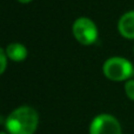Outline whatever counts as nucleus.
Here are the masks:
<instances>
[{"label": "nucleus", "mask_w": 134, "mask_h": 134, "mask_svg": "<svg viewBox=\"0 0 134 134\" xmlns=\"http://www.w3.org/2000/svg\"><path fill=\"white\" fill-rule=\"evenodd\" d=\"M105 76L112 81L130 80L134 75V67L130 60L121 57H112L105 61L102 66Z\"/></svg>", "instance_id": "obj_2"}, {"label": "nucleus", "mask_w": 134, "mask_h": 134, "mask_svg": "<svg viewBox=\"0 0 134 134\" xmlns=\"http://www.w3.org/2000/svg\"><path fill=\"white\" fill-rule=\"evenodd\" d=\"M133 51H134V47H133Z\"/></svg>", "instance_id": "obj_11"}, {"label": "nucleus", "mask_w": 134, "mask_h": 134, "mask_svg": "<svg viewBox=\"0 0 134 134\" xmlns=\"http://www.w3.org/2000/svg\"><path fill=\"white\" fill-rule=\"evenodd\" d=\"M7 67V55H6V51L0 47V75L5 72Z\"/></svg>", "instance_id": "obj_8"}, {"label": "nucleus", "mask_w": 134, "mask_h": 134, "mask_svg": "<svg viewBox=\"0 0 134 134\" xmlns=\"http://www.w3.org/2000/svg\"><path fill=\"white\" fill-rule=\"evenodd\" d=\"M39 125V114L31 106H20L12 111L5 121L8 134H34Z\"/></svg>", "instance_id": "obj_1"}, {"label": "nucleus", "mask_w": 134, "mask_h": 134, "mask_svg": "<svg viewBox=\"0 0 134 134\" xmlns=\"http://www.w3.org/2000/svg\"><path fill=\"white\" fill-rule=\"evenodd\" d=\"M19 2H21V4H27V2H31L32 0H18Z\"/></svg>", "instance_id": "obj_9"}, {"label": "nucleus", "mask_w": 134, "mask_h": 134, "mask_svg": "<svg viewBox=\"0 0 134 134\" xmlns=\"http://www.w3.org/2000/svg\"><path fill=\"white\" fill-rule=\"evenodd\" d=\"M119 33L126 39H134V11L126 12L118 23Z\"/></svg>", "instance_id": "obj_5"}, {"label": "nucleus", "mask_w": 134, "mask_h": 134, "mask_svg": "<svg viewBox=\"0 0 134 134\" xmlns=\"http://www.w3.org/2000/svg\"><path fill=\"white\" fill-rule=\"evenodd\" d=\"M90 134H122L121 125L111 114H99L90 125Z\"/></svg>", "instance_id": "obj_4"}, {"label": "nucleus", "mask_w": 134, "mask_h": 134, "mask_svg": "<svg viewBox=\"0 0 134 134\" xmlns=\"http://www.w3.org/2000/svg\"><path fill=\"white\" fill-rule=\"evenodd\" d=\"M73 35L81 45H92L98 39V28L94 21L86 16L78 18L72 26Z\"/></svg>", "instance_id": "obj_3"}, {"label": "nucleus", "mask_w": 134, "mask_h": 134, "mask_svg": "<svg viewBox=\"0 0 134 134\" xmlns=\"http://www.w3.org/2000/svg\"><path fill=\"white\" fill-rule=\"evenodd\" d=\"M0 134H8V133H6V132H0Z\"/></svg>", "instance_id": "obj_10"}, {"label": "nucleus", "mask_w": 134, "mask_h": 134, "mask_svg": "<svg viewBox=\"0 0 134 134\" xmlns=\"http://www.w3.org/2000/svg\"><path fill=\"white\" fill-rule=\"evenodd\" d=\"M6 55L13 61H23L27 58V48L20 42H12L6 47Z\"/></svg>", "instance_id": "obj_6"}, {"label": "nucleus", "mask_w": 134, "mask_h": 134, "mask_svg": "<svg viewBox=\"0 0 134 134\" xmlns=\"http://www.w3.org/2000/svg\"><path fill=\"white\" fill-rule=\"evenodd\" d=\"M125 93L131 100L134 101V79H130L125 83Z\"/></svg>", "instance_id": "obj_7"}]
</instances>
